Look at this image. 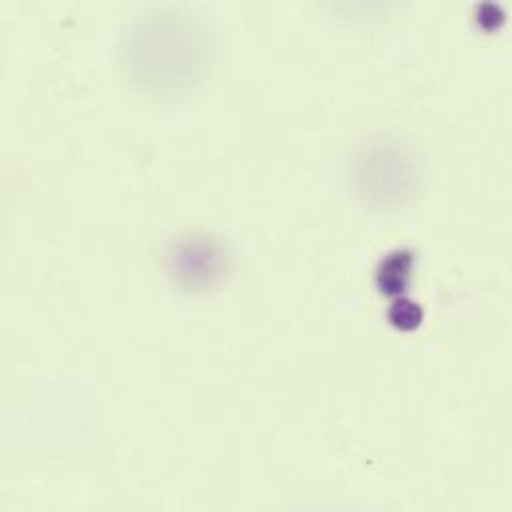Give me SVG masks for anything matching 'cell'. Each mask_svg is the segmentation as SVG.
Returning a JSON list of instances; mask_svg holds the SVG:
<instances>
[{
    "mask_svg": "<svg viewBox=\"0 0 512 512\" xmlns=\"http://www.w3.org/2000/svg\"><path fill=\"white\" fill-rule=\"evenodd\" d=\"M124 56L128 78L144 94L180 96L206 74L210 44L190 18L158 14L132 30Z\"/></svg>",
    "mask_w": 512,
    "mask_h": 512,
    "instance_id": "1",
    "label": "cell"
},
{
    "mask_svg": "<svg viewBox=\"0 0 512 512\" xmlns=\"http://www.w3.org/2000/svg\"><path fill=\"white\" fill-rule=\"evenodd\" d=\"M170 273L180 285L190 289L212 287L214 281L224 273V252L208 238L190 236L180 240L170 250Z\"/></svg>",
    "mask_w": 512,
    "mask_h": 512,
    "instance_id": "2",
    "label": "cell"
},
{
    "mask_svg": "<svg viewBox=\"0 0 512 512\" xmlns=\"http://www.w3.org/2000/svg\"><path fill=\"white\" fill-rule=\"evenodd\" d=\"M409 267H411V256L407 252H397L389 256L387 261L381 263L377 279L383 291H399L405 287V281L409 277Z\"/></svg>",
    "mask_w": 512,
    "mask_h": 512,
    "instance_id": "3",
    "label": "cell"
}]
</instances>
